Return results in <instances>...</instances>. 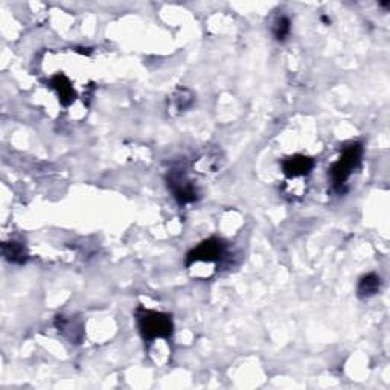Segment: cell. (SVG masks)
I'll return each mask as SVG.
<instances>
[{
    "label": "cell",
    "mask_w": 390,
    "mask_h": 390,
    "mask_svg": "<svg viewBox=\"0 0 390 390\" xmlns=\"http://www.w3.org/2000/svg\"><path fill=\"white\" fill-rule=\"evenodd\" d=\"M379 288H381V277L375 273H369L360 279L357 294L360 299H369V298H374L377 293H379Z\"/></svg>",
    "instance_id": "obj_8"
},
{
    "label": "cell",
    "mask_w": 390,
    "mask_h": 390,
    "mask_svg": "<svg viewBox=\"0 0 390 390\" xmlns=\"http://www.w3.org/2000/svg\"><path fill=\"white\" fill-rule=\"evenodd\" d=\"M363 158V145L360 142L351 144L344 148L339 160L333 163L329 174H331L333 185L335 189L342 190V188L346 185V181L349 180L352 172L360 167Z\"/></svg>",
    "instance_id": "obj_2"
},
{
    "label": "cell",
    "mask_w": 390,
    "mask_h": 390,
    "mask_svg": "<svg viewBox=\"0 0 390 390\" xmlns=\"http://www.w3.org/2000/svg\"><path fill=\"white\" fill-rule=\"evenodd\" d=\"M290 31H291V22L287 15H279L276 17L273 26H272V32H273V37L277 41H285L287 37L290 36Z\"/></svg>",
    "instance_id": "obj_10"
},
{
    "label": "cell",
    "mask_w": 390,
    "mask_h": 390,
    "mask_svg": "<svg viewBox=\"0 0 390 390\" xmlns=\"http://www.w3.org/2000/svg\"><path fill=\"white\" fill-rule=\"evenodd\" d=\"M316 167V160L313 158L303 154H294L291 158L284 159L281 162L282 172L288 179H303L311 174V171Z\"/></svg>",
    "instance_id": "obj_5"
},
{
    "label": "cell",
    "mask_w": 390,
    "mask_h": 390,
    "mask_svg": "<svg viewBox=\"0 0 390 390\" xmlns=\"http://www.w3.org/2000/svg\"><path fill=\"white\" fill-rule=\"evenodd\" d=\"M136 320L145 343H153L158 339H171L174 333V323L169 314L139 307L136 309Z\"/></svg>",
    "instance_id": "obj_1"
},
{
    "label": "cell",
    "mask_w": 390,
    "mask_h": 390,
    "mask_svg": "<svg viewBox=\"0 0 390 390\" xmlns=\"http://www.w3.org/2000/svg\"><path fill=\"white\" fill-rule=\"evenodd\" d=\"M193 102H194V95L190 93L188 89L179 88L169 98V104H168L169 113L171 115L181 113V111H185L186 109L193 106Z\"/></svg>",
    "instance_id": "obj_7"
},
{
    "label": "cell",
    "mask_w": 390,
    "mask_h": 390,
    "mask_svg": "<svg viewBox=\"0 0 390 390\" xmlns=\"http://www.w3.org/2000/svg\"><path fill=\"white\" fill-rule=\"evenodd\" d=\"M168 188L172 193V197L176 198V202L183 206L194 203L198 200V189L194 185L193 180H189L186 174L181 169H172L168 172L167 177Z\"/></svg>",
    "instance_id": "obj_4"
},
{
    "label": "cell",
    "mask_w": 390,
    "mask_h": 390,
    "mask_svg": "<svg viewBox=\"0 0 390 390\" xmlns=\"http://www.w3.org/2000/svg\"><path fill=\"white\" fill-rule=\"evenodd\" d=\"M226 255V244L218 238H209L202 241L186 255V267H193L198 263H218Z\"/></svg>",
    "instance_id": "obj_3"
},
{
    "label": "cell",
    "mask_w": 390,
    "mask_h": 390,
    "mask_svg": "<svg viewBox=\"0 0 390 390\" xmlns=\"http://www.w3.org/2000/svg\"><path fill=\"white\" fill-rule=\"evenodd\" d=\"M49 88L58 95L60 102H62V106L64 107L71 106L74 99L76 98V92L74 89L71 80L63 74H57L52 76L49 80Z\"/></svg>",
    "instance_id": "obj_6"
},
{
    "label": "cell",
    "mask_w": 390,
    "mask_h": 390,
    "mask_svg": "<svg viewBox=\"0 0 390 390\" xmlns=\"http://www.w3.org/2000/svg\"><path fill=\"white\" fill-rule=\"evenodd\" d=\"M2 253L6 261L11 264H25L28 259V253L22 242L17 241H8L2 244Z\"/></svg>",
    "instance_id": "obj_9"
}]
</instances>
